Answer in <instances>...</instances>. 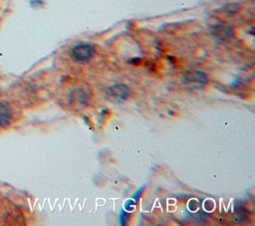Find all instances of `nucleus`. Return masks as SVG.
<instances>
[{
	"instance_id": "obj_1",
	"label": "nucleus",
	"mask_w": 255,
	"mask_h": 226,
	"mask_svg": "<svg viewBox=\"0 0 255 226\" xmlns=\"http://www.w3.org/2000/svg\"><path fill=\"white\" fill-rule=\"evenodd\" d=\"M95 55V48L91 44L82 43L74 46L71 50V58L78 63H84Z\"/></svg>"
},
{
	"instance_id": "obj_2",
	"label": "nucleus",
	"mask_w": 255,
	"mask_h": 226,
	"mask_svg": "<svg viewBox=\"0 0 255 226\" xmlns=\"http://www.w3.org/2000/svg\"><path fill=\"white\" fill-rule=\"evenodd\" d=\"M130 95L129 88L125 84H115L109 87L107 97L115 103H123L128 99Z\"/></svg>"
},
{
	"instance_id": "obj_3",
	"label": "nucleus",
	"mask_w": 255,
	"mask_h": 226,
	"mask_svg": "<svg viewBox=\"0 0 255 226\" xmlns=\"http://www.w3.org/2000/svg\"><path fill=\"white\" fill-rule=\"evenodd\" d=\"M15 119V111L8 101H0V127L9 126Z\"/></svg>"
},
{
	"instance_id": "obj_4",
	"label": "nucleus",
	"mask_w": 255,
	"mask_h": 226,
	"mask_svg": "<svg viewBox=\"0 0 255 226\" xmlns=\"http://www.w3.org/2000/svg\"><path fill=\"white\" fill-rule=\"evenodd\" d=\"M182 82L189 88L198 89L207 83V77L201 72H189L183 77Z\"/></svg>"
},
{
	"instance_id": "obj_5",
	"label": "nucleus",
	"mask_w": 255,
	"mask_h": 226,
	"mask_svg": "<svg viewBox=\"0 0 255 226\" xmlns=\"http://www.w3.org/2000/svg\"><path fill=\"white\" fill-rule=\"evenodd\" d=\"M120 219H121L122 224H125L126 221L128 220V213H126L125 211H122V213L120 214Z\"/></svg>"
}]
</instances>
